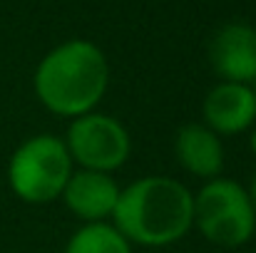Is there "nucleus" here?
<instances>
[{
    "mask_svg": "<svg viewBox=\"0 0 256 253\" xmlns=\"http://www.w3.org/2000/svg\"><path fill=\"white\" fill-rule=\"evenodd\" d=\"M110 84V62L90 40H68L52 47L38 65L32 87L45 109L58 117L94 112Z\"/></svg>",
    "mask_w": 256,
    "mask_h": 253,
    "instance_id": "nucleus-2",
    "label": "nucleus"
},
{
    "mask_svg": "<svg viewBox=\"0 0 256 253\" xmlns=\"http://www.w3.org/2000/svg\"><path fill=\"white\" fill-rule=\"evenodd\" d=\"M72 164L75 162L65 147V139L35 134L12 152L8 164V184L25 204H50L62 196Z\"/></svg>",
    "mask_w": 256,
    "mask_h": 253,
    "instance_id": "nucleus-3",
    "label": "nucleus"
},
{
    "mask_svg": "<svg viewBox=\"0 0 256 253\" xmlns=\"http://www.w3.org/2000/svg\"><path fill=\"white\" fill-rule=\"evenodd\" d=\"M65 253H132V244L112 224L94 221L72 234Z\"/></svg>",
    "mask_w": 256,
    "mask_h": 253,
    "instance_id": "nucleus-10",
    "label": "nucleus"
},
{
    "mask_svg": "<svg viewBox=\"0 0 256 253\" xmlns=\"http://www.w3.org/2000/svg\"><path fill=\"white\" fill-rule=\"evenodd\" d=\"M209 65L222 82L254 84L256 80V27L229 22L209 42Z\"/></svg>",
    "mask_w": 256,
    "mask_h": 253,
    "instance_id": "nucleus-6",
    "label": "nucleus"
},
{
    "mask_svg": "<svg viewBox=\"0 0 256 253\" xmlns=\"http://www.w3.org/2000/svg\"><path fill=\"white\" fill-rule=\"evenodd\" d=\"M194 226L216 246H244L256 231V211L249 191L232 179H209L194 196Z\"/></svg>",
    "mask_w": 256,
    "mask_h": 253,
    "instance_id": "nucleus-4",
    "label": "nucleus"
},
{
    "mask_svg": "<svg viewBox=\"0 0 256 253\" xmlns=\"http://www.w3.org/2000/svg\"><path fill=\"white\" fill-rule=\"evenodd\" d=\"M174 152L179 164L199 179H216L224 169V147L206 124H184L176 132Z\"/></svg>",
    "mask_w": 256,
    "mask_h": 253,
    "instance_id": "nucleus-9",
    "label": "nucleus"
},
{
    "mask_svg": "<svg viewBox=\"0 0 256 253\" xmlns=\"http://www.w3.org/2000/svg\"><path fill=\"white\" fill-rule=\"evenodd\" d=\"M249 199H252V206L256 211V174H254V181H252V189H249Z\"/></svg>",
    "mask_w": 256,
    "mask_h": 253,
    "instance_id": "nucleus-11",
    "label": "nucleus"
},
{
    "mask_svg": "<svg viewBox=\"0 0 256 253\" xmlns=\"http://www.w3.org/2000/svg\"><path fill=\"white\" fill-rule=\"evenodd\" d=\"M252 89H254V94H256V80H254V84H252Z\"/></svg>",
    "mask_w": 256,
    "mask_h": 253,
    "instance_id": "nucleus-13",
    "label": "nucleus"
},
{
    "mask_svg": "<svg viewBox=\"0 0 256 253\" xmlns=\"http://www.w3.org/2000/svg\"><path fill=\"white\" fill-rule=\"evenodd\" d=\"M249 144H252V152H254V154H256V129H254V132H252V142H249Z\"/></svg>",
    "mask_w": 256,
    "mask_h": 253,
    "instance_id": "nucleus-12",
    "label": "nucleus"
},
{
    "mask_svg": "<svg viewBox=\"0 0 256 253\" xmlns=\"http://www.w3.org/2000/svg\"><path fill=\"white\" fill-rule=\"evenodd\" d=\"M65 206L87 224L112 219V211L120 199V184L107 171L78 169L70 174L62 196Z\"/></svg>",
    "mask_w": 256,
    "mask_h": 253,
    "instance_id": "nucleus-7",
    "label": "nucleus"
},
{
    "mask_svg": "<svg viewBox=\"0 0 256 253\" xmlns=\"http://www.w3.org/2000/svg\"><path fill=\"white\" fill-rule=\"evenodd\" d=\"M65 147L72 162H78L82 169L112 174L127 162L132 142L127 129L114 117L87 112L72 119L65 137Z\"/></svg>",
    "mask_w": 256,
    "mask_h": 253,
    "instance_id": "nucleus-5",
    "label": "nucleus"
},
{
    "mask_svg": "<svg viewBox=\"0 0 256 253\" xmlns=\"http://www.w3.org/2000/svg\"><path fill=\"white\" fill-rule=\"evenodd\" d=\"M112 226L137 246H170L194 226V196L172 176H142L120 189Z\"/></svg>",
    "mask_w": 256,
    "mask_h": 253,
    "instance_id": "nucleus-1",
    "label": "nucleus"
},
{
    "mask_svg": "<svg viewBox=\"0 0 256 253\" xmlns=\"http://www.w3.org/2000/svg\"><path fill=\"white\" fill-rule=\"evenodd\" d=\"M204 124L214 134H242L256 119V94L252 84L219 82L202 104Z\"/></svg>",
    "mask_w": 256,
    "mask_h": 253,
    "instance_id": "nucleus-8",
    "label": "nucleus"
}]
</instances>
